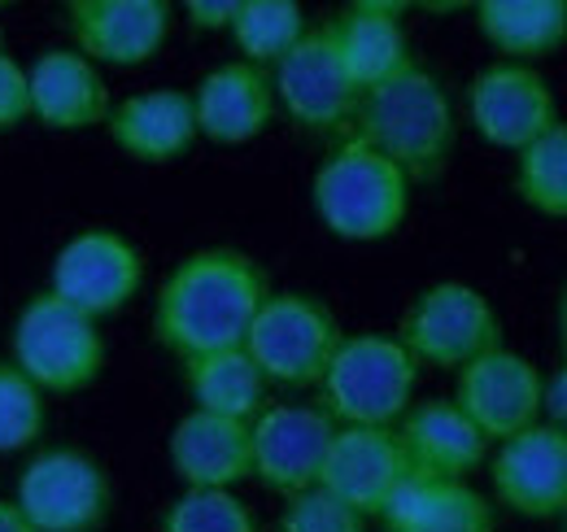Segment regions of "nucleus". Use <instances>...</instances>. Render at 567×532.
Listing matches in <instances>:
<instances>
[{
  "mask_svg": "<svg viewBox=\"0 0 567 532\" xmlns=\"http://www.w3.org/2000/svg\"><path fill=\"white\" fill-rule=\"evenodd\" d=\"M267 297V270L249 254L223 245L197 249L162 279L153 336L184 362L218 349H240Z\"/></svg>",
  "mask_w": 567,
  "mask_h": 532,
  "instance_id": "obj_1",
  "label": "nucleus"
},
{
  "mask_svg": "<svg viewBox=\"0 0 567 532\" xmlns=\"http://www.w3.org/2000/svg\"><path fill=\"white\" fill-rule=\"evenodd\" d=\"M362 144H371L380 157H389L411 184H427L450 166V153L458 144V123L445 83L411 62L393 79L367 88L358 96L354 123Z\"/></svg>",
  "mask_w": 567,
  "mask_h": 532,
  "instance_id": "obj_2",
  "label": "nucleus"
},
{
  "mask_svg": "<svg viewBox=\"0 0 567 532\" xmlns=\"http://www.w3.org/2000/svg\"><path fill=\"white\" fill-rule=\"evenodd\" d=\"M315 209L341 241H389L411 209V180L358 135H346L315 171Z\"/></svg>",
  "mask_w": 567,
  "mask_h": 532,
  "instance_id": "obj_3",
  "label": "nucleus"
},
{
  "mask_svg": "<svg viewBox=\"0 0 567 532\" xmlns=\"http://www.w3.org/2000/svg\"><path fill=\"white\" fill-rule=\"evenodd\" d=\"M415 380L420 362L398 345V336L358 332L341 340L319 389L337 428H393L411 410Z\"/></svg>",
  "mask_w": 567,
  "mask_h": 532,
  "instance_id": "obj_4",
  "label": "nucleus"
},
{
  "mask_svg": "<svg viewBox=\"0 0 567 532\" xmlns=\"http://www.w3.org/2000/svg\"><path fill=\"white\" fill-rule=\"evenodd\" d=\"M9 349L13 367L40 393H79L105 367V340L96 332V319L79 315L53 293H35L18 310Z\"/></svg>",
  "mask_w": 567,
  "mask_h": 532,
  "instance_id": "obj_5",
  "label": "nucleus"
},
{
  "mask_svg": "<svg viewBox=\"0 0 567 532\" xmlns=\"http://www.w3.org/2000/svg\"><path fill=\"white\" fill-rule=\"evenodd\" d=\"M337 315L310 293H271L245 336V354L258 362L267 385L310 389L323 380L332 354L341 349Z\"/></svg>",
  "mask_w": 567,
  "mask_h": 532,
  "instance_id": "obj_6",
  "label": "nucleus"
},
{
  "mask_svg": "<svg viewBox=\"0 0 567 532\" xmlns=\"http://www.w3.org/2000/svg\"><path fill=\"white\" fill-rule=\"evenodd\" d=\"M398 345L420 367L463 371L467 362L502 345V324H497L494 301L481 288L463 279H441V284H427L406 306Z\"/></svg>",
  "mask_w": 567,
  "mask_h": 532,
  "instance_id": "obj_7",
  "label": "nucleus"
},
{
  "mask_svg": "<svg viewBox=\"0 0 567 532\" xmlns=\"http://www.w3.org/2000/svg\"><path fill=\"white\" fill-rule=\"evenodd\" d=\"M13 507L31 532H96L114 507L110 471L74 446H53L22 467Z\"/></svg>",
  "mask_w": 567,
  "mask_h": 532,
  "instance_id": "obj_8",
  "label": "nucleus"
},
{
  "mask_svg": "<svg viewBox=\"0 0 567 532\" xmlns=\"http://www.w3.org/2000/svg\"><path fill=\"white\" fill-rule=\"evenodd\" d=\"M542 389H546V376L537 371V362L497 345L458 371L454 406L476 423L485 441L502 446L528 432L533 423H542Z\"/></svg>",
  "mask_w": 567,
  "mask_h": 532,
  "instance_id": "obj_9",
  "label": "nucleus"
},
{
  "mask_svg": "<svg viewBox=\"0 0 567 532\" xmlns=\"http://www.w3.org/2000/svg\"><path fill=\"white\" fill-rule=\"evenodd\" d=\"M271 88H276V101L288 110V119L319 135L341 132L346 123H354L358 96H362L328 27H310L301 35V44L276 66Z\"/></svg>",
  "mask_w": 567,
  "mask_h": 532,
  "instance_id": "obj_10",
  "label": "nucleus"
},
{
  "mask_svg": "<svg viewBox=\"0 0 567 532\" xmlns=\"http://www.w3.org/2000/svg\"><path fill=\"white\" fill-rule=\"evenodd\" d=\"M144 284V258L141 249L110 232V227H87L74 241H66V249L53 263V284L49 293L62 297L66 306H74L87 319L114 315L123 310Z\"/></svg>",
  "mask_w": 567,
  "mask_h": 532,
  "instance_id": "obj_11",
  "label": "nucleus"
},
{
  "mask_svg": "<svg viewBox=\"0 0 567 532\" xmlns=\"http://www.w3.org/2000/svg\"><path fill=\"white\" fill-rule=\"evenodd\" d=\"M337 437V419L323 406H267L249 423L254 441V475L271 493H306L319 484V471L328 459V446Z\"/></svg>",
  "mask_w": 567,
  "mask_h": 532,
  "instance_id": "obj_12",
  "label": "nucleus"
},
{
  "mask_svg": "<svg viewBox=\"0 0 567 532\" xmlns=\"http://www.w3.org/2000/svg\"><path fill=\"white\" fill-rule=\"evenodd\" d=\"M467 114L481 140H489L494 149H511V153L528 149L537 135L559 123L550 83L533 66H515V62H494L472 79Z\"/></svg>",
  "mask_w": 567,
  "mask_h": 532,
  "instance_id": "obj_13",
  "label": "nucleus"
},
{
  "mask_svg": "<svg viewBox=\"0 0 567 532\" xmlns=\"http://www.w3.org/2000/svg\"><path fill=\"white\" fill-rule=\"evenodd\" d=\"M494 498L524 520H564L567 511V432L533 423L502 441L489 463Z\"/></svg>",
  "mask_w": 567,
  "mask_h": 532,
  "instance_id": "obj_14",
  "label": "nucleus"
},
{
  "mask_svg": "<svg viewBox=\"0 0 567 532\" xmlns=\"http://www.w3.org/2000/svg\"><path fill=\"white\" fill-rule=\"evenodd\" d=\"M74 53L92 66H144L171 35L166 0H74L71 4Z\"/></svg>",
  "mask_w": 567,
  "mask_h": 532,
  "instance_id": "obj_15",
  "label": "nucleus"
},
{
  "mask_svg": "<svg viewBox=\"0 0 567 532\" xmlns=\"http://www.w3.org/2000/svg\"><path fill=\"white\" fill-rule=\"evenodd\" d=\"M411 471L393 428H337L328 459L319 471V489L346 502L354 515H380L393 484Z\"/></svg>",
  "mask_w": 567,
  "mask_h": 532,
  "instance_id": "obj_16",
  "label": "nucleus"
},
{
  "mask_svg": "<svg viewBox=\"0 0 567 532\" xmlns=\"http://www.w3.org/2000/svg\"><path fill=\"white\" fill-rule=\"evenodd\" d=\"M398 441L411 471L432 480H467L485 463V437L476 423L454 406V398L411 401V410L398 419Z\"/></svg>",
  "mask_w": 567,
  "mask_h": 532,
  "instance_id": "obj_17",
  "label": "nucleus"
},
{
  "mask_svg": "<svg viewBox=\"0 0 567 532\" xmlns=\"http://www.w3.org/2000/svg\"><path fill=\"white\" fill-rule=\"evenodd\" d=\"M193 114H197V135L214 144H249L254 135L271 127L276 114L271 74L249 62L214 66L193 88Z\"/></svg>",
  "mask_w": 567,
  "mask_h": 532,
  "instance_id": "obj_18",
  "label": "nucleus"
},
{
  "mask_svg": "<svg viewBox=\"0 0 567 532\" xmlns=\"http://www.w3.org/2000/svg\"><path fill=\"white\" fill-rule=\"evenodd\" d=\"M166 454L184 489H231L254 475L249 423L206 415V410H188L175 423Z\"/></svg>",
  "mask_w": 567,
  "mask_h": 532,
  "instance_id": "obj_19",
  "label": "nucleus"
},
{
  "mask_svg": "<svg viewBox=\"0 0 567 532\" xmlns=\"http://www.w3.org/2000/svg\"><path fill=\"white\" fill-rule=\"evenodd\" d=\"M375 520L384 532H494V502L467 480H432L406 471Z\"/></svg>",
  "mask_w": 567,
  "mask_h": 532,
  "instance_id": "obj_20",
  "label": "nucleus"
},
{
  "mask_svg": "<svg viewBox=\"0 0 567 532\" xmlns=\"http://www.w3.org/2000/svg\"><path fill=\"white\" fill-rule=\"evenodd\" d=\"M31 114L53 132H83L110 119V88L101 70L74 49H49L27 70Z\"/></svg>",
  "mask_w": 567,
  "mask_h": 532,
  "instance_id": "obj_21",
  "label": "nucleus"
},
{
  "mask_svg": "<svg viewBox=\"0 0 567 532\" xmlns=\"http://www.w3.org/2000/svg\"><path fill=\"white\" fill-rule=\"evenodd\" d=\"M402 9L406 4H389V0H354L328 22L332 44H337L341 62L350 70V79L358 83V92L393 79L398 70L415 62L411 44H406Z\"/></svg>",
  "mask_w": 567,
  "mask_h": 532,
  "instance_id": "obj_22",
  "label": "nucleus"
},
{
  "mask_svg": "<svg viewBox=\"0 0 567 532\" xmlns=\"http://www.w3.org/2000/svg\"><path fill=\"white\" fill-rule=\"evenodd\" d=\"M105 127H110V140L136 162H175L197 140L193 92H179V88L136 92L110 110Z\"/></svg>",
  "mask_w": 567,
  "mask_h": 532,
  "instance_id": "obj_23",
  "label": "nucleus"
},
{
  "mask_svg": "<svg viewBox=\"0 0 567 532\" xmlns=\"http://www.w3.org/2000/svg\"><path fill=\"white\" fill-rule=\"evenodd\" d=\"M476 27L502 62L528 66L567 44V0H481Z\"/></svg>",
  "mask_w": 567,
  "mask_h": 532,
  "instance_id": "obj_24",
  "label": "nucleus"
},
{
  "mask_svg": "<svg viewBox=\"0 0 567 532\" xmlns=\"http://www.w3.org/2000/svg\"><path fill=\"white\" fill-rule=\"evenodd\" d=\"M184 385L193 410L206 415H223V419H240L254 423L267 406V376L258 371V362L240 349H218V354H202L184 362Z\"/></svg>",
  "mask_w": 567,
  "mask_h": 532,
  "instance_id": "obj_25",
  "label": "nucleus"
},
{
  "mask_svg": "<svg viewBox=\"0 0 567 532\" xmlns=\"http://www.w3.org/2000/svg\"><path fill=\"white\" fill-rule=\"evenodd\" d=\"M227 31L249 66L267 70L280 66L310 27H306V9L297 0H240Z\"/></svg>",
  "mask_w": 567,
  "mask_h": 532,
  "instance_id": "obj_26",
  "label": "nucleus"
},
{
  "mask_svg": "<svg viewBox=\"0 0 567 532\" xmlns=\"http://www.w3.org/2000/svg\"><path fill=\"white\" fill-rule=\"evenodd\" d=\"M515 193L546 218H567V123L559 119L515 157Z\"/></svg>",
  "mask_w": 567,
  "mask_h": 532,
  "instance_id": "obj_27",
  "label": "nucleus"
},
{
  "mask_svg": "<svg viewBox=\"0 0 567 532\" xmlns=\"http://www.w3.org/2000/svg\"><path fill=\"white\" fill-rule=\"evenodd\" d=\"M162 532H258V520L231 489H184L166 507Z\"/></svg>",
  "mask_w": 567,
  "mask_h": 532,
  "instance_id": "obj_28",
  "label": "nucleus"
},
{
  "mask_svg": "<svg viewBox=\"0 0 567 532\" xmlns=\"http://www.w3.org/2000/svg\"><path fill=\"white\" fill-rule=\"evenodd\" d=\"M40 432H44V393L13 362H0V454L31 450Z\"/></svg>",
  "mask_w": 567,
  "mask_h": 532,
  "instance_id": "obj_29",
  "label": "nucleus"
},
{
  "mask_svg": "<svg viewBox=\"0 0 567 532\" xmlns=\"http://www.w3.org/2000/svg\"><path fill=\"white\" fill-rule=\"evenodd\" d=\"M280 532H362V515H354L346 502H337L332 493H323L315 484V489L288 498Z\"/></svg>",
  "mask_w": 567,
  "mask_h": 532,
  "instance_id": "obj_30",
  "label": "nucleus"
},
{
  "mask_svg": "<svg viewBox=\"0 0 567 532\" xmlns=\"http://www.w3.org/2000/svg\"><path fill=\"white\" fill-rule=\"evenodd\" d=\"M31 119V88H27V70L18 66L4 49H0V132L18 127Z\"/></svg>",
  "mask_w": 567,
  "mask_h": 532,
  "instance_id": "obj_31",
  "label": "nucleus"
},
{
  "mask_svg": "<svg viewBox=\"0 0 567 532\" xmlns=\"http://www.w3.org/2000/svg\"><path fill=\"white\" fill-rule=\"evenodd\" d=\"M236 4L240 0H188L184 13H188V22L197 31H227L231 18H236Z\"/></svg>",
  "mask_w": 567,
  "mask_h": 532,
  "instance_id": "obj_32",
  "label": "nucleus"
},
{
  "mask_svg": "<svg viewBox=\"0 0 567 532\" xmlns=\"http://www.w3.org/2000/svg\"><path fill=\"white\" fill-rule=\"evenodd\" d=\"M542 423L567 432V358L559 362V371L546 380V389H542Z\"/></svg>",
  "mask_w": 567,
  "mask_h": 532,
  "instance_id": "obj_33",
  "label": "nucleus"
},
{
  "mask_svg": "<svg viewBox=\"0 0 567 532\" xmlns=\"http://www.w3.org/2000/svg\"><path fill=\"white\" fill-rule=\"evenodd\" d=\"M0 532H31V524L18 515L13 502H0Z\"/></svg>",
  "mask_w": 567,
  "mask_h": 532,
  "instance_id": "obj_34",
  "label": "nucleus"
},
{
  "mask_svg": "<svg viewBox=\"0 0 567 532\" xmlns=\"http://www.w3.org/2000/svg\"><path fill=\"white\" fill-rule=\"evenodd\" d=\"M559 340H564V354H567V288L559 297Z\"/></svg>",
  "mask_w": 567,
  "mask_h": 532,
  "instance_id": "obj_35",
  "label": "nucleus"
},
{
  "mask_svg": "<svg viewBox=\"0 0 567 532\" xmlns=\"http://www.w3.org/2000/svg\"><path fill=\"white\" fill-rule=\"evenodd\" d=\"M564 532H567V511H564Z\"/></svg>",
  "mask_w": 567,
  "mask_h": 532,
  "instance_id": "obj_36",
  "label": "nucleus"
}]
</instances>
